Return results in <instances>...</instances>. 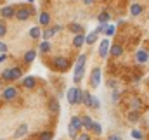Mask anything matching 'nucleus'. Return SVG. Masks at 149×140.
<instances>
[{
	"mask_svg": "<svg viewBox=\"0 0 149 140\" xmlns=\"http://www.w3.org/2000/svg\"><path fill=\"white\" fill-rule=\"evenodd\" d=\"M2 87H3V80L0 78V88H2Z\"/></svg>",
	"mask_w": 149,
	"mask_h": 140,
	"instance_id": "obj_45",
	"label": "nucleus"
},
{
	"mask_svg": "<svg viewBox=\"0 0 149 140\" xmlns=\"http://www.w3.org/2000/svg\"><path fill=\"white\" fill-rule=\"evenodd\" d=\"M0 16L5 17V19H9V17H16V9H14L12 5H5V7L0 10Z\"/></svg>",
	"mask_w": 149,
	"mask_h": 140,
	"instance_id": "obj_7",
	"label": "nucleus"
},
{
	"mask_svg": "<svg viewBox=\"0 0 149 140\" xmlns=\"http://www.w3.org/2000/svg\"><path fill=\"white\" fill-rule=\"evenodd\" d=\"M30 36H31V38H35V40L40 38V36H42V30H40L38 26H33V28L30 30Z\"/></svg>",
	"mask_w": 149,
	"mask_h": 140,
	"instance_id": "obj_22",
	"label": "nucleus"
},
{
	"mask_svg": "<svg viewBox=\"0 0 149 140\" xmlns=\"http://www.w3.org/2000/svg\"><path fill=\"white\" fill-rule=\"evenodd\" d=\"M7 33V24H5V21H0V36H3Z\"/></svg>",
	"mask_w": 149,
	"mask_h": 140,
	"instance_id": "obj_33",
	"label": "nucleus"
},
{
	"mask_svg": "<svg viewBox=\"0 0 149 140\" xmlns=\"http://www.w3.org/2000/svg\"><path fill=\"white\" fill-rule=\"evenodd\" d=\"M66 97H68V102H70V104H76V87H73V88L68 90Z\"/></svg>",
	"mask_w": 149,
	"mask_h": 140,
	"instance_id": "obj_12",
	"label": "nucleus"
},
{
	"mask_svg": "<svg viewBox=\"0 0 149 140\" xmlns=\"http://www.w3.org/2000/svg\"><path fill=\"white\" fill-rule=\"evenodd\" d=\"M108 52H109V40L106 38V40H102V42H101V47H99V55H101L102 59H106V57H108Z\"/></svg>",
	"mask_w": 149,
	"mask_h": 140,
	"instance_id": "obj_8",
	"label": "nucleus"
},
{
	"mask_svg": "<svg viewBox=\"0 0 149 140\" xmlns=\"http://www.w3.org/2000/svg\"><path fill=\"white\" fill-rule=\"evenodd\" d=\"M108 140H121V139H120L118 135H109V139H108Z\"/></svg>",
	"mask_w": 149,
	"mask_h": 140,
	"instance_id": "obj_43",
	"label": "nucleus"
},
{
	"mask_svg": "<svg viewBox=\"0 0 149 140\" xmlns=\"http://www.w3.org/2000/svg\"><path fill=\"white\" fill-rule=\"evenodd\" d=\"M99 83H101V69L94 68L92 69V76H90V85L95 88V87H99Z\"/></svg>",
	"mask_w": 149,
	"mask_h": 140,
	"instance_id": "obj_5",
	"label": "nucleus"
},
{
	"mask_svg": "<svg viewBox=\"0 0 149 140\" xmlns=\"http://www.w3.org/2000/svg\"><path fill=\"white\" fill-rule=\"evenodd\" d=\"M35 57H37V52H35V50H28V52L24 54V57H23V59H24V62H28V64H30V62H33V61H35Z\"/></svg>",
	"mask_w": 149,
	"mask_h": 140,
	"instance_id": "obj_17",
	"label": "nucleus"
},
{
	"mask_svg": "<svg viewBox=\"0 0 149 140\" xmlns=\"http://www.w3.org/2000/svg\"><path fill=\"white\" fill-rule=\"evenodd\" d=\"M68 28H70L73 33H76V35L83 33V26H81V24H78V23H71V24H68Z\"/></svg>",
	"mask_w": 149,
	"mask_h": 140,
	"instance_id": "obj_18",
	"label": "nucleus"
},
{
	"mask_svg": "<svg viewBox=\"0 0 149 140\" xmlns=\"http://www.w3.org/2000/svg\"><path fill=\"white\" fill-rule=\"evenodd\" d=\"M5 59H7V54H0V64H2Z\"/></svg>",
	"mask_w": 149,
	"mask_h": 140,
	"instance_id": "obj_42",
	"label": "nucleus"
},
{
	"mask_svg": "<svg viewBox=\"0 0 149 140\" xmlns=\"http://www.w3.org/2000/svg\"><path fill=\"white\" fill-rule=\"evenodd\" d=\"M132 137H134L135 140H142L144 139V135H142L141 132H137V130H132Z\"/></svg>",
	"mask_w": 149,
	"mask_h": 140,
	"instance_id": "obj_34",
	"label": "nucleus"
},
{
	"mask_svg": "<svg viewBox=\"0 0 149 140\" xmlns=\"http://www.w3.org/2000/svg\"><path fill=\"white\" fill-rule=\"evenodd\" d=\"M52 132H42L40 133V140H52Z\"/></svg>",
	"mask_w": 149,
	"mask_h": 140,
	"instance_id": "obj_31",
	"label": "nucleus"
},
{
	"mask_svg": "<svg viewBox=\"0 0 149 140\" xmlns=\"http://www.w3.org/2000/svg\"><path fill=\"white\" fill-rule=\"evenodd\" d=\"M35 83H37V80H35L33 76H26V78L23 80V87H24V88H33Z\"/></svg>",
	"mask_w": 149,
	"mask_h": 140,
	"instance_id": "obj_13",
	"label": "nucleus"
},
{
	"mask_svg": "<svg viewBox=\"0 0 149 140\" xmlns=\"http://www.w3.org/2000/svg\"><path fill=\"white\" fill-rule=\"evenodd\" d=\"M80 121H81V128H85V130H90V128H92V125H94V121H92L88 116L80 118Z\"/></svg>",
	"mask_w": 149,
	"mask_h": 140,
	"instance_id": "obj_14",
	"label": "nucleus"
},
{
	"mask_svg": "<svg viewBox=\"0 0 149 140\" xmlns=\"http://www.w3.org/2000/svg\"><path fill=\"white\" fill-rule=\"evenodd\" d=\"M108 87H111V88H116V81H114V80H108Z\"/></svg>",
	"mask_w": 149,
	"mask_h": 140,
	"instance_id": "obj_41",
	"label": "nucleus"
},
{
	"mask_svg": "<svg viewBox=\"0 0 149 140\" xmlns=\"http://www.w3.org/2000/svg\"><path fill=\"white\" fill-rule=\"evenodd\" d=\"M83 97H85V92H83V90H80V88H76V104L83 102Z\"/></svg>",
	"mask_w": 149,
	"mask_h": 140,
	"instance_id": "obj_28",
	"label": "nucleus"
},
{
	"mask_svg": "<svg viewBox=\"0 0 149 140\" xmlns=\"http://www.w3.org/2000/svg\"><path fill=\"white\" fill-rule=\"evenodd\" d=\"M68 66H70V61H68L66 57H56V59H54V68H56V69L66 71Z\"/></svg>",
	"mask_w": 149,
	"mask_h": 140,
	"instance_id": "obj_3",
	"label": "nucleus"
},
{
	"mask_svg": "<svg viewBox=\"0 0 149 140\" xmlns=\"http://www.w3.org/2000/svg\"><path fill=\"white\" fill-rule=\"evenodd\" d=\"M97 38H99V35H97L95 31H92L90 35L85 38V43H87V45H92V43H95V42H97Z\"/></svg>",
	"mask_w": 149,
	"mask_h": 140,
	"instance_id": "obj_20",
	"label": "nucleus"
},
{
	"mask_svg": "<svg viewBox=\"0 0 149 140\" xmlns=\"http://www.w3.org/2000/svg\"><path fill=\"white\" fill-rule=\"evenodd\" d=\"M2 80H5V81H14L12 69H3V71H2Z\"/></svg>",
	"mask_w": 149,
	"mask_h": 140,
	"instance_id": "obj_19",
	"label": "nucleus"
},
{
	"mask_svg": "<svg viewBox=\"0 0 149 140\" xmlns=\"http://www.w3.org/2000/svg\"><path fill=\"white\" fill-rule=\"evenodd\" d=\"M128 119H130V121H137V119H139V112H137V111H132V112L128 114Z\"/></svg>",
	"mask_w": 149,
	"mask_h": 140,
	"instance_id": "obj_35",
	"label": "nucleus"
},
{
	"mask_svg": "<svg viewBox=\"0 0 149 140\" xmlns=\"http://www.w3.org/2000/svg\"><path fill=\"white\" fill-rule=\"evenodd\" d=\"M2 97H3V100H14L16 97H17V90L14 88V87H7V88H3V92H2Z\"/></svg>",
	"mask_w": 149,
	"mask_h": 140,
	"instance_id": "obj_2",
	"label": "nucleus"
},
{
	"mask_svg": "<svg viewBox=\"0 0 149 140\" xmlns=\"http://www.w3.org/2000/svg\"><path fill=\"white\" fill-rule=\"evenodd\" d=\"M92 107H95V109H99V107H101V102L97 100V97H92Z\"/></svg>",
	"mask_w": 149,
	"mask_h": 140,
	"instance_id": "obj_38",
	"label": "nucleus"
},
{
	"mask_svg": "<svg viewBox=\"0 0 149 140\" xmlns=\"http://www.w3.org/2000/svg\"><path fill=\"white\" fill-rule=\"evenodd\" d=\"M0 140H3V139H0Z\"/></svg>",
	"mask_w": 149,
	"mask_h": 140,
	"instance_id": "obj_47",
	"label": "nucleus"
},
{
	"mask_svg": "<svg viewBox=\"0 0 149 140\" xmlns=\"http://www.w3.org/2000/svg\"><path fill=\"white\" fill-rule=\"evenodd\" d=\"M114 31H116V28H114L113 24H106V28H104L106 36H113V35H114Z\"/></svg>",
	"mask_w": 149,
	"mask_h": 140,
	"instance_id": "obj_25",
	"label": "nucleus"
},
{
	"mask_svg": "<svg viewBox=\"0 0 149 140\" xmlns=\"http://www.w3.org/2000/svg\"><path fill=\"white\" fill-rule=\"evenodd\" d=\"M49 107H50L52 112H59V102H57V99H52L50 104H49Z\"/></svg>",
	"mask_w": 149,
	"mask_h": 140,
	"instance_id": "obj_24",
	"label": "nucleus"
},
{
	"mask_svg": "<svg viewBox=\"0 0 149 140\" xmlns=\"http://www.w3.org/2000/svg\"><path fill=\"white\" fill-rule=\"evenodd\" d=\"M73 45L76 47V49H80L81 45H85V36H83V33H80V35H76L73 38Z\"/></svg>",
	"mask_w": 149,
	"mask_h": 140,
	"instance_id": "obj_15",
	"label": "nucleus"
},
{
	"mask_svg": "<svg viewBox=\"0 0 149 140\" xmlns=\"http://www.w3.org/2000/svg\"><path fill=\"white\" fill-rule=\"evenodd\" d=\"M38 21H40V24H42V26H47V24L50 23V16H49L47 12H42V14L38 16Z\"/></svg>",
	"mask_w": 149,
	"mask_h": 140,
	"instance_id": "obj_16",
	"label": "nucleus"
},
{
	"mask_svg": "<svg viewBox=\"0 0 149 140\" xmlns=\"http://www.w3.org/2000/svg\"><path fill=\"white\" fill-rule=\"evenodd\" d=\"M49 50H50V43H49V42H42V43H40V52L45 54V52H49Z\"/></svg>",
	"mask_w": 149,
	"mask_h": 140,
	"instance_id": "obj_29",
	"label": "nucleus"
},
{
	"mask_svg": "<svg viewBox=\"0 0 149 140\" xmlns=\"http://www.w3.org/2000/svg\"><path fill=\"white\" fill-rule=\"evenodd\" d=\"M80 130H81V121H80L78 116H73L71 121H70V126H68V133H70V137L74 140L76 137H78V132H80Z\"/></svg>",
	"mask_w": 149,
	"mask_h": 140,
	"instance_id": "obj_1",
	"label": "nucleus"
},
{
	"mask_svg": "<svg viewBox=\"0 0 149 140\" xmlns=\"http://www.w3.org/2000/svg\"><path fill=\"white\" fill-rule=\"evenodd\" d=\"M83 3H85V5H92V3H94V0H83Z\"/></svg>",
	"mask_w": 149,
	"mask_h": 140,
	"instance_id": "obj_44",
	"label": "nucleus"
},
{
	"mask_svg": "<svg viewBox=\"0 0 149 140\" xmlns=\"http://www.w3.org/2000/svg\"><path fill=\"white\" fill-rule=\"evenodd\" d=\"M12 69V76H14V80H19L21 76H23V71H21V68H10Z\"/></svg>",
	"mask_w": 149,
	"mask_h": 140,
	"instance_id": "obj_26",
	"label": "nucleus"
},
{
	"mask_svg": "<svg viewBox=\"0 0 149 140\" xmlns=\"http://www.w3.org/2000/svg\"><path fill=\"white\" fill-rule=\"evenodd\" d=\"M30 16H31V9H28V7H19L16 10V17L19 21H26V19H30Z\"/></svg>",
	"mask_w": 149,
	"mask_h": 140,
	"instance_id": "obj_4",
	"label": "nucleus"
},
{
	"mask_svg": "<svg viewBox=\"0 0 149 140\" xmlns=\"http://www.w3.org/2000/svg\"><path fill=\"white\" fill-rule=\"evenodd\" d=\"M118 97H120V92H118V90H114V92H113V102H116V100H118Z\"/></svg>",
	"mask_w": 149,
	"mask_h": 140,
	"instance_id": "obj_40",
	"label": "nucleus"
},
{
	"mask_svg": "<svg viewBox=\"0 0 149 140\" xmlns=\"http://www.w3.org/2000/svg\"><path fill=\"white\" fill-rule=\"evenodd\" d=\"M137 62H146L148 61V52H144V50H137Z\"/></svg>",
	"mask_w": 149,
	"mask_h": 140,
	"instance_id": "obj_21",
	"label": "nucleus"
},
{
	"mask_svg": "<svg viewBox=\"0 0 149 140\" xmlns=\"http://www.w3.org/2000/svg\"><path fill=\"white\" fill-rule=\"evenodd\" d=\"M90 130H92V132H94L95 135H101V133H102V128H101V125H99V123H94Z\"/></svg>",
	"mask_w": 149,
	"mask_h": 140,
	"instance_id": "obj_30",
	"label": "nucleus"
},
{
	"mask_svg": "<svg viewBox=\"0 0 149 140\" xmlns=\"http://www.w3.org/2000/svg\"><path fill=\"white\" fill-rule=\"evenodd\" d=\"M109 17H111V16H109L108 12H101V14H99V21H101V24L108 23V21H109Z\"/></svg>",
	"mask_w": 149,
	"mask_h": 140,
	"instance_id": "obj_27",
	"label": "nucleus"
},
{
	"mask_svg": "<svg viewBox=\"0 0 149 140\" xmlns=\"http://www.w3.org/2000/svg\"><path fill=\"white\" fill-rule=\"evenodd\" d=\"M0 54H7V43L0 42Z\"/></svg>",
	"mask_w": 149,
	"mask_h": 140,
	"instance_id": "obj_39",
	"label": "nucleus"
},
{
	"mask_svg": "<svg viewBox=\"0 0 149 140\" xmlns=\"http://www.w3.org/2000/svg\"><path fill=\"white\" fill-rule=\"evenodd\" d=\"M61 30V26H54V28H49V30H45V31H42V36H43V42H47L49 38H52V36L56 35L57 31Z\"/></svg>",
	"mask_w": 149,
	"mask_h": 140,
	"instance_id": "obj_9",
	"label": "nucleus"
},
{
	"mask_svg": "<svg viewBox=\"0 0 149 140\" xmlns=\"http://www.w3.org/2000/svg\"><path fill=\"white\" fill-rule=\"evenodd\" d=\"M83 73H85V64H76L74 66V73H73V81L78 83L81 78H83Z\"/></svg>",
	"mask_w": 149,
	"mask_h": 140,
	"instance_id": "obj_6",
	"label": "nucleus"
},
{
	"mask_svg": "<svg viewBox=\"0 0 149 140\" xmlns=\"http://www.w3.org/2000/svg\"><path fill=\"white\" fill-rule=\"evenodd\" d=\"M109 54H111L113 57H120L123 54V47L120 43H114V45H111V49H109Z\"/></svg>",
	"mask_w": 149,
	"mask_h": 140,
	"instance_id": "obj_10",
	"label": "nucleus"
},
{
	"mask_svg": "<svg viewBox=\"0 0 149 140\" xmlns=\"http://www.w3.org/2000/svg\"><path fill=\"white\" fill-rule=\"evenodd\" d=\"M130 12H132V16H139V14L142 12V7H141L139 3H132V7H130Z\"/></svg>",
	"mask_w": 149,
	"mask_h": 140,
	"instance_id": "obj_23",
	"label": "nucleus"
},
{
	"mask_svg": "<svg viewBox=\"0 0 149 140\" xmlns=\"http://www.w3.org/2000/svg\"><path fill=\"white\" fill-rule=\"evenodd\" d=\"M28 133V125H21L16 132H14V139H21V137H24Z\"/></svg>",
	"mask_w": 149,
	"mask_h": 140,
	"instance_id": "obj_11",
	"label": "nucleus"
},
{
	"mask_svg": "<svg viewBox=\"0 0 149 140\" xmlns=\"http://www.w3.org/2000/svg\"><path fill=\"white\" fill-rule=\"evenodd\" d=\"M74 140H90V135H87V133H80Z\"/></svg>",
	"mask_w": 149,
	"mask_h": 140,
	"instance_id": "obj_37",
	"label": "nucleus"
},
{
	"mask_svg": "<svg viewBox=\"0 0 149 140\" xmlns=\"http://www.w3.org/2000/svg\"><path fill=\"white\" fill-rule=\"evenodd\" d=\"M85 62H87V55H85V54L78 55V61H76V64H85Z\"/></svg>",
	"mask_w": 149,
	"mask_h": 140,
	"instance_id": "obj_36",
	"label": "nucleus"
},
{
	"mask_svg": "<svg viewBox=\"0 0 149 140\" xmlns=\"http://www.w3.org/2000/svg\"><path fill=\"white\" fill-rule=\"evenodd\" d=\"M83 104L88 105V107H92V95L87 94V92H85V97H83Z\"/></svg>",
	"mask_w": 149,
	"mask_h": 140,
	"instance_id": "obj_32",
	"label": "nucleus"
},
{
	"mask_svg": "<svg viewBox=\"0 0 149 140\" xmlns=\"http://www.w3.org/2000/svg\"><path fill=\"white\" fill-rule=\"evenodd\" d=\"M28 2H33V0H28Z\"/></svg>",
	"mask_w": 149,
	"mask_h": 140,
	"instance_id": "obj_46",
	"label": "nucleus"
}]
</instances>
